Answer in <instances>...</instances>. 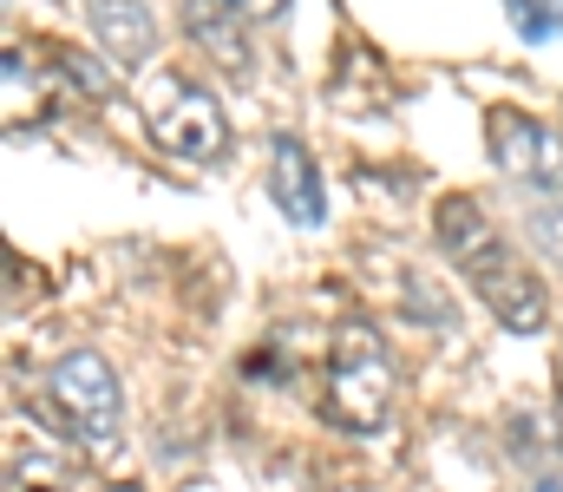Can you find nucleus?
Instances as JSON below:
<instances>
[{
    "label": "nucleus",
    "mask_w": 563,
    "mask_h": 492,
    "mask_svg": "<svg viewBox=\"0 0 563 492\" xmlns=\"http://www.w3.org/2000/svg\"><path fill=\"white\" fill-rule=\"evenodd\" d=\"M46 407L59 420L66 440H79L86 453H106L119 440V420H125V387H119V368L99 354V348H73L53 361L46 374Z\"/></svg>",
    "instance_id": "nucleus-2"
},
{
    "label": "nucleus",
    "mask_w": 563,
    "mask_h": 492,
    "mask_svg": "<svg viewBox=\"0 0 563 492\" xmlns=\"http://www.w3.org/2000/svg\"><path fill=\"white\" fill-rule=\"evenodd\" d=\"M236 7H243L250 20H276L282 7H288V0H236Z\"/></svg>",
    "instance_id": "nucleus-13"
},
{
    "label": "nucleus",
    "mask_w": 563,
    "mask_h": 492,
    "mask_svg": "<svg viewBox=\"0 0 563 492\" xmlns=\"http://www.w3.org/2000/svg\"><path fill=\"white\" fill-rule=\"evenodd\" d=\"M106 492H144V486H106Z\"/></svg>",
    "instance_id": "nucleus-15"
},
{
    "label": "nucleus",
    "mask_w": 563,
    "mask_h": 492,
    "mask_svg": "<svg viewBox=\"0 0 563 492\" xmlns=\"http://www.w3.org/2000/svg\"><path fill=\"white\" fill-rule=\"evenodd\" d=\"M86 13H92L99 46H106L119 66H144V59L157 53V20H151L144 0H92Z\"/></svg>",
    "instance_id": "nucleus-8"
},
{
    "label": "nucleus",
    "mask_w": 563,
    "mask_h": 492,
    "mask_svg": "<svg viewBox=\"0 0 563 492\" xmlns=\"http://www.w3.org/2000/svg\"><path fill=\"white\" fill-rule=\"evenodd\" d=\"M538 492H563V480H538Z\"/></svg>",
    "instance_id": "nucleus-14"
},
{
    "label": "nucleus",
    "mask_w": 563,
    "mask_h": 492,
    "mask_svg": "<svg viewBox=\"0 0 563 492\" xmlns=\"http://www.w3.org/2000/svg\"><path fill=\"white\" fill-rule=\"evenodd\" d=\"M243 7L236 0H184V33L217 59V66H250V40H243Z\"/></svg>",
    "instance_id": "nucleus-9"
},
{
    "label": "nucleus",
    "mask_w": 563,
    "mask_h": 492,
    "mask_svg": "<svg viewBox=\"0 0 563 492\" xmlns=\"http://www.w3.org/2000/svg\"><path fill=\"white\" fill-rule=\"evenodd\" d=\"M394 394H400V368L380 341L374 322H341L328 348V401L321 414L347 434H380L394 420Z\"/></svg>",
    "instance_id": "nucleus-1"
},
{
    "label": "nucleus",
    "mask_w": 563,
    "mask_h": 492,
    "mask_svg": "<svg viewBox=\"0 0 563 492\" xmlns=\"http://www.w3.org/2000/svg\"><path fill=\"white\" fill-rule=\"evenodd\" d=\"M432 237H439V250H445L465 276H478V270H492V263L505 256V237L492 230V217H485L478 197H465V190L439 197V210H432Z\"/></svg>",
    "instance_id": "nucleus-6"
},
{
    "label": "nucleus",
    "mask_w": 563,
    "mask_h": 492,
    "mask_svg": "<svg viewBox=\"0 0 563 492\" xmlns=\"http://www.w3.org/2000/svg\"><path fill=\"white\" fill-rule=\"evenodd\" d=\"M485 152H492V164H498L505 177L563 197V139L551 125H538V119L498 106V112H485Z\"/></svg>",
    "instance_id": "nucleus-3"
},
{
    "label": "nucleus",
    "mask_w": 563,
    "mask_h": 492,
    "mask_svg": "<svg viewBox=\"0 0 563 492\" xmlns=\"http://www.w3.org/2000/svg\"><path fill=\"white\" fill-rule=\"evenodd\" d=\"M472 283H478L485 309L511 328V335H544V322H551V296H544V283H538V276H531L511 250H505L492 270H478Z\"/></svg>",
    "instance_id": "nucleus-5"
},
{
    "label": "nucleus",
    "mask_w": 563,
    "mask_h": 492,
    "mask_svg": "<svg viewBox=\"0 0 563 492\" xmlns=\"http://www.w3.org/2000/svg\"><path fill=\"white\" fill-rule=\"evenodd\" d=\"M525 230H531V243L551 256V263H563V197H551V204H538L531 217H525Z\"/></svg>",
    "instance_id": "nucleus-11"
},
{
    "label": "nucleus",
    "mask_w": 563,
    "mask_h": 492,
    "mask_svg": "<svg viewBox=\"0 0 563 492\" xmlns=\"http://www.w3.org/2000/svg\"><path fill=\"white\" fill-rule=\"evenodd\" d=\"M269 197L282 204V217L301 223V230H314V223L328 217V190H321V177H314V158H308L301 139H288V132L269 145Z\"/></svg>",
    "instance_id": "nucleus-7"
},
{
    "label": "nucleus",
    "mask_w": 563,
    "mask_h": 492,
    "mask_svg": "<svg viewBox=\"0 0 563 492\" xmlns=\"http://www.w3.org/2000/svg\"><path fill=\"white\" fill-rule=\"evenodd\" d=\"M505 13H511L518 40H531V46L563 33V0H505Z\"/></svg>",
    "instance_id": "nucleus-10"
},
{
    "label": "nucleus",
    "mask_w": 563,
    "mask_h": 492,
    "mask_svg": "<svg viewBox=\"0 0 563 492\" xmlns=\"http://www.w3.org/2000/svg\"><path fill=\"white\" fill-rule=\"evenodd\" d=\"M66 73H73V86H86L92 99H106V92H112V79H99V66H92V59H66Z\"/></svg>",
    "instance_id": "nucleus-12"
},
{
    "label": "nucleus",
    "mask_w": 563,
    "mask_h": 492,
    "mask_svg": "<svg viewBox=\"0 0 563 492\" xmlns=\"http://www.w3.org/2000/svg\"><path fill=\"white\" fill-rule=\"evenodd\" d=\"M151 132H157V145L170 158L184 164H217L223 145H230V119H223V99L210 86H177L170 106L151 119Z\"/></svg>",
    "instance_id": "nucleus-4"
}]
</instances>
